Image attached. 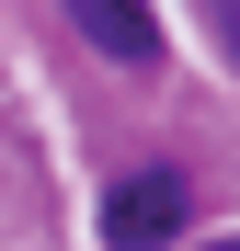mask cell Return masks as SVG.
Masks as SVG:
<instances>
[{
    "mask_svg": "<svg viewBox=\"0 0 240 251\" xmlns=\"http://www.w3.org/2000/svg\"><path fill=\"white\" fill-rule=\"evenodd\" d=\"M183 205H194L183 172H160V160H149V172H126V183L103 194V251H172Z\"/></svg>",
    "mask_w": 240,
    "mask_h": 251,
    "instance_id": "cell-1",
    "label": "cell"
},
{
    "mask_svg": "<svg viewBox=\"0 0 240 251\" xmlns=\"http://www.w3.org/2000/svg\"><path fill=\"white\" fill-rule=\"evenodd\" d=\"M57 12L80 23V46L114 57V69H160V12L149 0H57Z\"/></svg>",
    "mask_w": 240,
    "mask_h": 251,
    "instance_id": "cell-2",
    "label": "cell"
},
{
    "mask_svg": "<svg viewBox=\"0 0 240 251\" xmlns=\"http://www.w3.org/2000/svg\"><path fill=\"white\" fill-rule=\"evenodd\" d=\"M217 46H229V57H240V0H217Z\"/></svg>",
    "mask_w": 240,
    "mask_h": 251,
    "instance_id": "cell-3",
    "label": "cell"
},
{
    "mask_svg": "<svg viewBox=\"0 0 240 251\" xmlns=\"http://www.w3.org/2000/svg\"><path fill=\"white\" fill-rule=\"evenodd\" d=\"M217 251H240V240H217Z\"/></svg>",
    "mask_w": 240,
    "mask_h": 251,
    "instance_id": "cell-4",
    "label": "cell"
}]
</instances>
